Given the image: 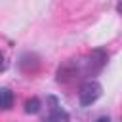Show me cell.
<instances>
[{
    "instance_id": "1",
    "label": "cell",
    "mask_w": 122,
    "mask_h": 122,
    "mask_svg": "<svg viewBox=\"0 0 122 122\" xmlns=\"http://www.w3.org/2000/svg\"><path fill=\"white\" fill-rule=\"evenodd\" d=\"M101 93H103L101 84H99V82H95V80H88V82H84V84L80 86L78 101H80V105H82V107H88V105L95 103V101L101 97Z\"/></svg>"
},
{
    "instance_id": "2",
    "label": "cell",
    "mask_w": 122,
    "mask_h": 122,
    "mask_svg": "<svg viewBox=\"0 0 122 122\" xmlns=\"http://www.w3.org/2000/svg\"><path fill=\"white\" fill-rule=\"evenodd\" d=\"M48 101H50V107H48V114H46L44 122H69V112L59 105L57 97L50 95Z\"/></svg>"
},
{
    "instance_id": "3",
    "label": "cell",
    "mask_w": 122,
    "mask_h": 122,
    "mask_svg": "<svg viewBox=\"0 0 122 122\" xmlns=\"http://www.w3.org/2000/svg\"><path fill=\"white\" fill-rule=\"evenodd\" d=\"M40 99L38 97H30V99H27V103H25V111L29 112V114H34V112H38L40 111Z\"/></svg>"
},
{
    "instance_id": "4",
    "label": "cell",
    "mask_w": 122,
    "mask_h": 122,
    "mask_svg": "<svg viewBox=\"0 0 122 122\" xmlns=\"http://www.w3.org/2000/svg\"><path fill=\"white\" fill-rule=\"evenodd\" d=\"M11 103H13V93L8 90V88H2V109H10L11 107Z\"/></svg>"
},
{
    "instance_id": "5",
    "label": "cell",
    "mask_w": 122,
    "mask_h": 122,
    "mask_svg": "<svg viewBox=\"0 0 122 122\" xmlns=\"http://www.w3.org/2000/svg\"><path fill=\"white\" fill-rule=\"evenodd\" d=\"M95 122H111V118H109V116H101V118H97Z\"/></svg>"
},
{
    "instance_id": "6",
    "label": "cell",
    "mask_w": 122,
    "mask_h": 122,
    "mask_svg": "<svg viewBox=\"0 0 122 122\" xmlns=\"http://www.w3.org/2000/svg\"><path fill=\"white\" fill-rule=\"evenodd\" d=\"M116 10H118V13H122V2H120V4L116 6Z\"/></svg>"
}]
</instances>
